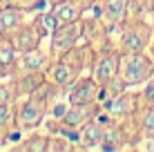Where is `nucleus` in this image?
I'll return each instance as SVG.
<instances>
[{"instance_id":"18","label":"nucleus","mask_w":154,"mask_h":152,"mask_svg":"<svg viewBox=\"0 0 154 152\" xmlns=\"http://www.w3.org/2000/svg\"><path fill=\"white\" fill-rule=\"evenodd\" d=\"M125 145V134H123V128L114 121H107L105 125V137H103V143L100 148L103 150H121Z\"/></svg>"},{"instance_id":"3","label":"nucleus","mask_w":154,"mask_h":152,"mask_svg":"<svg viewBox=\"0 0 154 152\" xmlns=\"http://www.w3.org/2000/svg\"><path fill=\"white\" fill-rule=\"evenodd\" d=\"M98 110H100L98 101L96 103H69L67 110H65V114L60 116V121L56 125V132H63V134H67V137H69L72 132H78L87 121L96 119Z\"/></svg>"},{"instance_id":"17","label":"nucleus","mask_w":154,"mask_h":152,"mask_svg":"<svg viewBox=\"0 0 154 152\" xmlns=\"http://www.w3.org/2000/svg\"><path fill=\"white\" fill-rule=\"evenodd\" d=\"M14 78H16L14 96H29L31 92L38 90L42 83L47 81L45 72H29V74H18V76H14Z\"/></svg>"},{"instance_id":"16","label":"nucleus","mask_w":154,"mask_h":152,"mask_svg":"<svg viewBox=\"0 0 154 152\" xmlns=\"http://www.w3.org/2000/svg\"><path fill=\"white\" fill-rule=\"evenodd\" d=\"M134 103H136L134 94L121 92V94H116L114 98H109V101L105 103V110H107V114L114 116V119H125V116H130V114L134 112V107H136Z\"/></svg>"},{"instance_id":"9","label":"nucleus","mask_w":154,"mask_h":152,"mask_svg":"<svg viewBox=\"0 0 154 152\" xmlns=\"http://www.w3.org/2000/svg\"><path fill=\"white\" fill-rule=\"evenodd\" d=\"M51 63V56L49 51H42L40 47L36 49H29V51H20L18 54V60H16V74H29V72H45L47 65Z\"/></svg>"},{"instance_id":"29","label":"nucleus","mask_w":154,"mask_h":152,"mask_svg":"<svg viewBox=\"0 0 154 152\" xmlns=\"http://www.w3.org/2000/svg\"><path fill=\"white\" fill-rule=\"evenodd\" d=\"M54 2H58V0H54Z\"/></svg>"},{"instance_id":"11","label":"nucleus","mask_w":154,"mask_h":152,"mask_svg":"<svg viewBox=\"0 0 154 152\" xmlns=\"http://www.w3.org/2000/svg\"><path fill=\"white\" fill-rule=\"evenodd\" d=\"M51 14L56 16V23L58 27L67 23H74V20H81L85 14V5L81 0H58L51 7Z\"/></svg>"},{"instance_id":"4","label":"nucleus","mask_w":154,"mask_h":152,"mask_svg":"<svg viewBox=\"0 0 154 152\" xmlns=\"http://www.w3.org/2000/svg\"><path fill=\"white\" fill-rule=\"evenodd\" d=\"M83 29H85L83 18L56 27V31L49 36V56L51 58H58L60 54H65V51H69L72 47H76V43L83 36Z\"/></svg>"},{"instance_id":"24","label":"nucleus","mask_w":154,"mask_h":152,"mask_svg":"<svg viewBox=\"0 0 154 152\" xmlns=\"http://www.w3.org/2000/svg\"><path fill=\"white\" fill-rule=\"evenodd\" d=\"M9 98H14V90L9 85H2V83H0V103L9 101Z\"/></svg>"},{"instance_id":"13","label":"nucleus","mask_w":154,"mask_h":152,"mask_svg":"<svg viewBox=\"0 0 154 152\" xmlns=\"http://www.w3.org/2000/svg\"><path fill=\"white\" fill-rule=\"evenodd\" d=\"M127 7H130V0H105L98 16L107 27H114L127 18Z\"/></svg>"},{"instance_id":"1","label":"nucleus","mask_w":154,"mask_h":152,"mask_svg":"<svg viewBox=\"0 0 154 152\" xmlns=\"http://www.w3.org/2000/svg\"><path fill=\"white\" fill-rule=\"evenodd\" d=\"M87 47H72L69 51L60 54L58 58H54L47 65L45 70V78L51 85L60 87L67 92V87L81 76L83 67H85V54H87Z\"/></svg>"},{"instance_id":"12","label":"nucleus","mask_w":154,"mask_h":152,"mask_svg":"<svg viewBox=\"0 0 154 152\" xmlns=\"http://www.w3.org/2000/svg\"><path fill=\"white\" fill-rule=\"evenodd\" d=\"M16 60H18V49H16L11 36L0 34V78L16 74Z\"/></svg>"},{"instance_id":"5","label":"nucleus","mask_w":154,"mask_h":152,"mask_svg":"<svg viewBox=\"0 0 154 152\" xmlns=\"http://www.w3.org/2000/svg\"><path fill=\"white\" fill-rule=\"evenodd\" d=\"M119 60H121V51L109 49V47L107 49H100L98 54L94 56L92 76L100 87L107 85L109 81H114V78L119 76Z\"/></svg>"},{"instance_id":"15","label":"nucleus","mask_w":154,"mask_h":152,"mask_svg":"<svg viewBox=\"0 0 154 152\" xmlns=\"http://www.w3.org/2000/svg\"><path fill=\"white\" fill-rule=\"evenodd\" d=\"M27 20V11L20 7H14V5H5L0 9V34L11 36L20 25Z\"/></svg>"},{"instance_id":"28","label":"nucleus","mask_w":154,"mask_h":152,"mask_svg":"<svg viewBox=\"0 0 154 152\" xmlns=\"http://www.w3.org/2000/svg\"><path fill=\"white\" fill-rule=\"evenodd\" d=\"M152 16H154V2H152Z\"/></svg>"},{"instance_id":"14","label":"nucleus","mask_w":154,"mask_h":152,"mask_svg":"<svg viewBox=\"0 0 154 152\" xmlns=\"http://www.w3.org/2000/svg\"><path fill=\"white\" fill-rule=\"evenodd\" d=\"M18 128V110L14 105V98L0 103V143H5L9 137H14Z\"/></svg>"},{"instance_id":"8","label":"nucleus","mask_w":154,"mask_h":152,"mask_svg":"<svg viewBox=\"0 0 154 152\" xmlns=\"http://www.w3.org/2000/svg\"><path fill=\"white\" fill-rule=\"evenodd\" d=\"M42 38H45V31H42V27L38 25V20H34V23H27V20H25V23L11 34V40H14L16 49H18V54L20 51H29V49L40 47Z\"/></svg>"},{"instance_id":"22","label":"nucleus","mask_w":154,"mask_h":152,"mask_svg":"<svg viewBox=\"0 0 154 152\" xmlns=\"http://www.w3.org/2000/svg\"><path fill=\"white\" fill-rule=\"evenodd\" d=\"M49 150H72V143L65 139H58V137H49V145H47V152Z\"/></svg>"},{"instance_id":"19","label":"nucleus","mask_w":154,"mask_h":152,"mask_svg":"<svg viewBox=\"0 0 154 152\" xmlns=\"http://www.w3.org/2000/svg\"><path fill=\"white\" fill-rule=\"evenodd\" d=\"M47 145H49V137H42V134H31L23 141V143H18L14 150L18 152H47Z\"/></svg>"},{"instance_id":"6","label":"nucleus","mask_w":154,"mask_h":152,"mask_svg":"<svg viewBox=\"0 0 154 152\" xmlns=\"http://www.w3.org/2000/svg\"><path fill=\"white\" fill-rule=\"evenodd\" d=\"M150 43V27L145 23H130L125 25L119 38L121 51H143Z\"/></svg>"},{"instance_id":"20","label":"nucleus","mask_w":154,"mask_h":152,"mask_svg":"<svg viewBox=\"0 0 154 152\" xmlns=\"http://www.w3.org/2000/svg\"><path fill=\"white\" fill-rule=\"evenodd\" d=\"M143 132L147 134V137H154V107H147V112H145V116H143Z\"/></svg>"},{"instance_id":"21","label":"nucleus","mask_w":154,"mask_h":152,"mask_svg":"<svg viewBox=\"0 0 154 152\" xmlns=\"http://www.w3.org/2000/svg\"><path fill=\"white\" fill-rule=\"evenodd\" d=\"M42 2H45V0H9V5L20 7V9H25V11H34V9H38Z\"/></svg>"},{"instance_id":"26","label":"nucleus","mask_w":154,"mask_h":152,"mask_svg":"<svg viewBox=\"0 0 154 152\" xmlns=\"http://www.w3.org/2000/svg\"><path fill=\"white\" fill-rule=\"evenodd\" d=\"M81 2L85 5V9H89V7H94V5H96L98 0H81Z\"/></svg>"},{"instance_id":"2","label":"nucleus","mask_w":154,"mask_h":152,"mask_svg":"<svg viewBox=\"0 0 154 152\" xmlns=\"http://www.w3.org/2000/svg\"><path fill=\"white\" fill-rule=\"evenodd\" d=\"M154 74V65L143 51H121L119 78L125 85H141L150 81Z\"/></svg>"},{"instance_id":"27","label":"nucleus","mask_w":154,"mask_h":152,"mask_svg":"<svg viewBox=\"0 0 154 152\" xmlns=\"http://www.w3.org/2000/svg\"><path fill=\"white\" fill-rule=\"evenodd\" d=\"M5 5H9V0H0V9H2Z\"/></svg>"},{"instance_id":"10","label":"nucleus","mask_w":154,"mask_h":152,"mask_svg":"<svg viewBox=\"0 0 154 152\" xmlns=\"http://www.w3.org/2000/svg\"><path fill=\"white\" fill-rule=\"evenodd\" d=\"M105 125L107 121H98V119H92L78 130V148L81 150H94L100 148L105 137Z\"/></svg>"},{"instance_id":"25","label":"nucleus","mask_w":154,"mask_h":152,"mask_svg":"<svg viewBox=\"0 0 154 152\" xmlns=\"http://www.w3.org/2000/svg\"><path fill=\"white\" fill-rule=\"evenodd\" d=\"M143 150H150V152H154V137H147V141L143 143Z\"/></svg>"},{"instance_id":"23","label":"nucleus","mask_w":154,"mask_h":152,"mask_svg":"<svg viewBox=\"0 0 154 152\" xmlns=\"http://www.w3.org/2000/svg\"><path fill=\"white\" fill-rule=\"evenodd\" d=\"M143 103H145V107H154V81H150L147 87L143 90Z\"/></svg>"},{"instance_id":"7","label":"nucleus","mask_w":154,"mask_h":152,"mask_svg":"<svg viewBox=\"0 0 154 152\" xmlns=\"http://www.w3.org/2000/svg\"><path fill=\"white\" fill-rule=\"evenodd\" d=\"M100 96V85L94 76H78L67 87V103H96Z\"/></svg>"}]
</instances>
